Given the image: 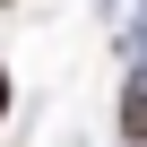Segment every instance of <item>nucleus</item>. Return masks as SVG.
<instances>
[{"label":"nucleus","instance_id":"nucleus-1","mask_svg":"<svg viewBox=\"0 0 147 147\" xmlns=\"http://www.w3.org/2000/svg\"><path fill=\"white\" fill-rule=\"evenodd\" d=\"M121 138L147 147V78H130V95H121Z\"/></svg>","mask_w":147,"mask_h":147},{"label":"nucleus","instance_id":"nucleus-2","mask_svg":"<svg viewBox=\"0 0 147 147\" xmlns=\"http://www.w3.org/2000/svg\"><path fill=\"white\" fill-rule=\"evenodd\" d=\"M0 113H9V78H0Z\"/></svg>","mask_w":147,"mask_h":147}]
</instances>
